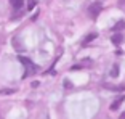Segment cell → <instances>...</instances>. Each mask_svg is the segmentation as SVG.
Returning <instances> with one entry per match:
<instances>
[{
  "instance_id": "1",
  "label": "cell",
  "mask_w": 125,
  "mask_h": 119,
  "mask_svg": "<svg viewBox=\"0 0 125 119\" xmlns=\"http://www.w3.org/2000/svg\"><path fill=\"white\" fill-rule=\"evenodd\" d=\"M19 61L22 63V66L26 68V71H24V76H22V77H29V76H32L34 72H37V69H39V68H37V64H34L29 58L19 56Z\"/></svg>"
},
{
  "instance_id": "2",
  "label": "cell",
  "mask_w": 125,
  "mask_h": 119,
  "mask_svg": "<svg viewBox=\"0 0 125 119\" xmlns=\"http://www.w3.org/2000/svg\"><path fill=\"white\" fill-rule=\"evenodd\" d=\"M101 8H103V5L99 3V2H96V3L90 5L88 11H90V15H92V18H96V16H98V13L101 11Z\"/></svg>"
},
{
  "instance_id": "3",
  "label": "cell",
  "mask_w": 125,
  "mask_h": 119,
  "mask_svg": "<svg viewBox=\"0 0 125 119\" xmlns=\"http://www.w3.org/2000/svg\"><path fill=\"white\" fill-rule=\"evenodd\" d=\"M10 2H11V5H13L15 10H19L22 7V3H24V0H10Z\"/></svg>"
},
{
  "instance_id": "4",
  "label": "cell",
  "mask_w": 125,
  "mask_h": 119,
  "mask_svg": "<svg viewBox=\"0 0 125 119\" xmlns=\"http://www.w3.org/2000/svg\"><path fill=\"white\" fill-rule=\"evenodd\" d=\"M122 101H124V97H120V98H117V100L114 101V103L111 105V109H112V111H114V109H117L119 106H120L122 105Z\"/></svg>"
},
{
  "instance_id": "5",
  "label": "cell",
  "mask_w": 125,
  "mask_h": 119,
  "mask_svg": "<svg viewBox=\"0 0 125 119\" xmlns=\"http://www.w3.org/2000/svg\"><path fill=\"white\" fill-rule=\"evenodd\" d=\"M124 27H125V21H119L117 24H115V26L112 27V31H114V32H115V31H122Z\"/></svg>"
},
{
  "instance_id": "6",
  "label": "cell",
  "mask_w": 125,
  "mask_h": 119,
  "mask_svg": "<svg viewBox=\"0 0 125 119\" xmlns=\"http://www.w3.org/2000/svg\"><path fill=\"white\" fill-rule=\"evenodd\" d=\"M122 40H124V39H122L120 34H115V36H112V42H114V44H122Z\"/></svg>"
},
{
  "instance_id": "7",
  "label": "cell",
  "mask_w": 125,
  "mask_h": 119,
  "mask_svg": "<svg viewBox=\"0 0 125 119\" xmlns=\"http://www.w3.org/2000/svg\"><path fill=\"white\" fill-rule=\"evenodd\" d=\"M117 74H119V66H117V64H114L112 69H111V76H112V77H117Z\"/></svg>"
},
{
  "instance_id": "8",
  "label": "cell",
  "mask_w": 125,
  "mask_h": 119,
  "mask_svg": "<svg viewBox=\"0 0 125 119\" xmlns=\"http://www.w3.org/2000/svg\"><path fill=\"white\" fill-rule=\"evenodd\" d=\"M95 37H96V34H90V36H87V39L83 40V45H87L88 42H92V40H93Z\"/></svg>"
},
{
  "instance_id": "9",
  "label": "cell",
  "mask_w": 125,
  "mask_h": 119,
  "mask_svg": "<svg viewBox=\"0 0 125 119\" xmlns=\"http://www.w3.org/2000/svg\"><path fill=\"white\" fill-rule=\"evenodd\" d=\"M35 7V0H29V3H27V10H32Z\"/></svg>"
}]
</instances>
